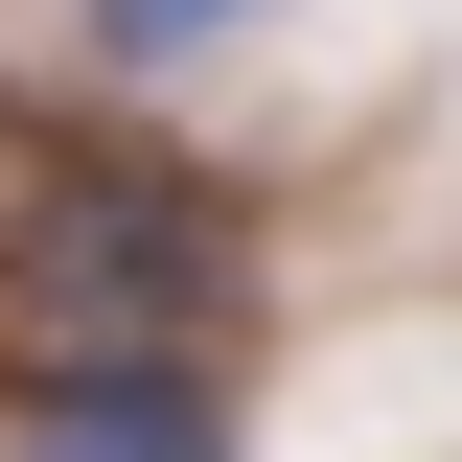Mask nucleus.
Instances as JSON below:
<instances>
[{"mask_svg": "<svg viewBox=\"0 0 462 462\" xmlns=\"http://www.w3.org/2000/svg\"><path fill=\"white\" fill-rule=\"evenodd\" d=\"M0 300L69 346H185V300H231V208L185 162H47L0 208Z\"/></svg>", "mask_w": 462, "mask_h": 462, "instance_id": "obj_1", "label": "nucleus"}, {"mask_svg": "<svg viewBox=\"0 0 462 462\" xmlns=\"http://www.w3.org/2000/svg\"><path fill=\"white\" fill-rule=\"evenodd\" d=\"M0 462H231V370L208 346H47L0 393Z\"/></svg>", "mask_w": 462, "mask_h": 462, "instance_id": "obj_2", "label": "nucleus"}, {"mask_svg": "<svg viewBox=\"0 0 462 462\" xmlns=\"http://www.w3.org/2000/svg\"><path fill=\"white\" fill-rule=\"evenodd\" d=\"M69 23H93L116 69H185V47H231V23H254V0H69Z\"/></svg>", "mask_w": 462, "mask_h": 462, "instance_id": "obj_3", "label": "nucleus"}]
</instances>
